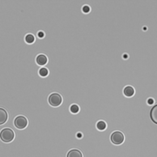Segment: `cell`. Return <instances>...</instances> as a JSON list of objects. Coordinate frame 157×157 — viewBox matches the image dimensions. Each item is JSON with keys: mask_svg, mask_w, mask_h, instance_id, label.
I'll return each mask as SVG.
<instances>
[{"mask_svg": "<svg viewBox=\"0 0 157 157\" xmlns=\"http://www.w3.org/2000/svg\"><path fill=\"white\" fill-rule=\"evenodd\" d=\"M25 40L27 43H33L35 42V38L32 35V34H27L26 37H25Z\"/></svg>", "mask_w": 157, "mask_h": 157, "instance_id": "cell-10", "label": "cell"}, {"mask_svg": "<svg viewBox=\"0 0 157 157\" xmlns=\"http://www.w3.org/2000/svg\"><path fill=\"white\" fill-rule=\"evenodd\" d=\"M47 62H48V59L44 54H40V55L36 57V63L38 65L43 66L47 64Z\"/></svg>", "mask_w": 157, "mask_h": 157, "instance_id": "cell-6", "label": "cell"}, {"mask_svg": "<svg viewBox=\"0 0 157 157\" xmlns=\"http://www.w3.org/2000/svg\"><path fill=\"white\" fill-rule=\"evenodd\" d=\"M97 128L98 129H99V131H104V129L107 128V124H106V122L104 121H98V123H97Z\"/></svg>", "mask_w": 157, "mask_h": 157, "instance_id": "cell-11", "label": "cell"}, {"mask_svg": "<svg viewBox=\"0 0 157 157\" xmlns=\"http://www.w3.org/2000/svg\"><path fill=\"white\" fill-rule=\"evenodd\" d=\"M63 102L62 95L58 93H52L49 97V103L52 107H59Z\"/></svg>", "mask_w": 157, "mask_h": 157, "instance_id": "cell-3", "label": "cell"}, {"mask_svg": "<svg viewBox=\"0 0 157 157\" xmlns=\"http://www.w3.org/2000/svg\"><path fill=\"white\" fill-rule=\"evenodd\" d=\"M110 141L113 144L120 145L124 141V134L121 132H114L110 136Z\"/></svg>", "mask_w": 157, "mask_h": 157, "instance_id": "cell-2", "label": "cell"}, {"mask_svg": "<svg viewBox=\"0 0 157 157\" xmlns=\"http://www.w3.org/2000/svg\"><path fill=\"white\" fill-rule=\"evenodd\" d=\"M48 74H49V71H48L47 68H44V67L40 68V71H39V74H40V76H42V77L47 76H48Z\"/></svg>", "mask_w": 157, "mask_h": 157, "instance_id": "cell-12", "label": "cell"}, {"mask_svg": "<svg viewBox=\"0 0 157 157\" xmlns=\"http://www.w3.org/2000/svg\"><path fill=\"white\" fill-rule=\"evenodd\" d=\"M82 10H83V12H85V13H87V12L90 11V8L88 6H84L83 9H82Z\"/></svg>", "mask_w": 157, "mask_h": 157, "instance_id": "cell-14", "label": "cell"}, {"mask_svg": "<svg viewBox=\"0 0 157 157\" xmlns=\"http://www.w3.org/2000/svg\"><path fill=\"white\" fill-rule=\"evenodd\" d=\"M70 110H71V112H72V113H74V114H76V113H78V112H79V107H78L77 105H76V104H74V105H72V106H71V107H70Z\"/></svg>", "mask_w": 157, "mask_h": 157, "instance_id": "cell-13", "label": "cell"}, {"mask_svg": "<svg viewBox=\"0 0 157 157\" xmlns=\"http://www.w3.org/2000/svg\"><path fill=\"white\" fill-rule=\"evenodd\" d=\"M147 102H148V104H149V105H152V104L153 103V98H149Z\"/></svg>", "mask_w": 157, "mask_h": 157, "instance_id": "cell-16", "label": "cell"}, {"mask_svg": "<svg viewBox=\"0 0 157 157\" xmlns=\"http://www.w3.org/2000/svg\"><path fill=\"white\" fill-rule=\"evenodd\" d=\"M67 157H83V153L77 149H73L67 153Z\"/></svg>", "mask_w": 157, "mask_h": 157, "instance_id": "cell-7", "label": "cell"}, {"mask_svg": "<svg viewBox=\"0 0 157 157\" xmlns=\"http://www.w3.org/2000/svg\"><path fill=\"white\" fill-rule=\"evenodd\" d=\"M14 138H15V133L9 128L3 129L0 132V139L4 142H10L14 140Z\"/></svg>", "mask_w": 157, "mask_h": 157, "instance_id": "cell-1", "label": "cell"}, {"mask_svg": "<svg viewBox=\"0 0 157 157\" xmlns=\"http://www.w3.org/2000/svg\"><path fill=\"white\" fill-rule=\"evenodd\" d=\"M38 36H39L40 38H43V37H44V33H43L42 31H40V32L38 33Z\"/></svg>", "mask_w": 157, "mask_h": 157, "instance_id": "cell-15", "label": "cell"}, {"mask_svg": "<svg viewBox=\"0 0 157 157\" xmlns=\"http://www.w3.org/2000/svg\"><path fill=\"white\" fill-rule=\"evenodd\" d=\"M14 125L17 129H23L28 126V120L24 116H18L14 120Z\"/></svg>", "mask_w": 157, "mask_h": 157, "instance_id": "cell-4", "label": "cell"}, {"mask_svg": "<svg viewBox=\"0 0 157 157\" xmlns=\"http://www.w3.org/2000/svg\"><path fill=\"white\" fill-rule=\"evenodd\" d=\"M156 110H157V106L154 105L153 107L152 108L151 112H150V116H151V119L153 121V123H157V120H156Z\"/></svg>", "mask_w": 157, "mask_h": 157, "instance_id": "cell-9", "label": "cell"}, {"mask_svg": "<svg viewBox=\"0 0 157 157\" xmlns=\"http://www.w3.org/2000/svg\"><path fill=\"white\" fill-rule=\"evenodd\" d=\"M123 93L124 95H126V97H132V95H134L135 93V90H134V88L131 86H127L125 88H124V90H123Z\"/></svg>", "mask_w": 157, "mask_h": 157, "instance_id": "cell-8", "label": "cell"}, {"mask_svg": "<svg viewBox=\"0 0 157 157\" xmlns=\"http://www.w3.org/2000/svg\"><path fill=\"white\" fill-rule=\"evenodd\" d=\"M8 119V114L5 108L0 107V125L5 124Z\"/></svg>", "mask_w": 157, "mask_h": 157, "instance_id": "cell-5", "label": "cell"}]
</instances>
